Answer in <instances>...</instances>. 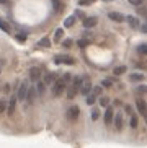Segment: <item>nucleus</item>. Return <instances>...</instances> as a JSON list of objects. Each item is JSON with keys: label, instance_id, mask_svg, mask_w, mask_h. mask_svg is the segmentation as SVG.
Listing matches in <instances>:
<instances>
[{"label": "nucleus", "instance_id": "2f4dec72", "mask_svg": "<svg viewBox=\"0 0 147 148\" xmlns=\"http://www.w3.org/2000/svg\"><path fill=\"white\" fill-rule=\"evenodd\" d=\"M7 103H8V101L5 99V98H3V99H0V114L7 111Z\"/></svg>", "mask_w": 147, "mask_h": 148}, {"label": "nucleus", "instance_id": "20e7f679", "mask_svg": "<svg viewBox=\"0 0 147 148\" xmlns=\"http://www.w3.org/2000/svg\"><path fill=\"white\" fill-rule=\"evenodd\" d=\"M36 98H38L36 88L35 86H28V90H26V96H25V101L28 103V104H33V103L36 101Z\"/></svg>", "mask_w": 147, "mask_h": 148}, {"label": "nucleus", "instance_id": "4be33fe9", "mask_svg": "<svg viewBox=\"0 0 147 148\" xmlns=\"http://www.w3.org/2000/svg\"><path fill=\"white\" fill-rule=\"evenodd\" d=\"M98 103H100L101 108H108V106H110V98H108V96H100Z\"/></svg>", "mask_w": 147, "mask_h": 148}, {"label": "nucleus", "instance_id": "a878e982", "mask_svg": "<svg viewBox=\"0 0 147 148\" xmlns=\"http://www.w3.org/2000/svg\"><path fill=\"white\" fill-rule=\"evenodd\" d=\"M52 2V7H54V10H56L57 13H61L62 12V3H61V0H51Z\"/></svg>", "mask_w": 147, "mask_h": 148}, {"label": "nucleus", "instance_id": "393cba45", "mask_svg": "<svg viewBox=\"0 0 147 148\" xmlns=\"http://www.w3.org/2000/svg\"><path fill=\"white\" fill-rule=\"evenodd\" d=\"M0 29L5 31V33H10V25L5 21L3 18H0Z\"/></svg>", "mask_w": 147, "mask_h": 148}, {"label": "nucleus", "instance_id": "bb28decb", "mask_svg": "<svg viewBox=\"0 0 147 148\" xmlns=\"http://www.w3.org/2000/svg\"><path fill=\"white\" fill-rule=\"evenodd\" d=\"M88 44H90V39H87V38H82V39L77 41V46H78L80 49H82V47H87Z\"/></svg>", "mask_w": 147, "mask_h": 148}, {"label": "nucleus", "instance_id": "b1692460", "mask_svg": "<svg viewBox=\"0 0 147 148\" xmlns=\"http://www.w3.org/2000/svg\"><path fill=\"white\" fill-rule=\"evenodd\" d=\"M137 124H139L137 116H136V114H131V119H129V127H131V129H136V127H137Z\"/></svg>", "mask_w": 147, "mask_h": 148}, {"label": "nucleus", "instance_id": "ddd939ff", "mask_svg": "<svg viewBox=\"0 0 147 148\" xmlns=\"http://www.w3.org/2000/svg\"><path fill=\"white\" fill-rule=\"evenodd\" d=\"M136 108H137V111H139V114H141V116H146L147 104H146V101H144V99H141V98H139V99L136 101Z\"/></svg>", "mask_w": 147, "mask_h": 148}, {"label": "nucleus", "instance_id": "412c9836", "mask_svg": "<svg viewBox=\"0 0 147 148\" xmlns=\"http://www.w3.org/2000/svg\"><path fill=\"white\" fill-rule=\"evenodd\" d=\"M38 46L39 47H44V49H49L51 47V41H49L48 38H43V39L38 41Z\"/></svg>", "mask_w": 147, "mask_h": 148}, {"label": "nucleus", "instance_id": "2eb2a0df", "mask_svg": "<svg viewBox=\"0 0 147 148\" xmlns=\"http://www.w3.org/2000/svg\"><path fill=\"white\" fill-rule=\"evenodd\" d=\"M56 78H57L56 73H52V72H51V73H46V75H44L43 82H44V85H46V86H51L52 83L56 82Z\"/></svg>", "mask_w": 147, "mask_h": 148}, {"label": "nucleus", "instance_id": "37998d69", "mask_svg": "<svg viewBox=\"0 0 147 148\" xmlns=\"http://www.w3.org/2000/svg\"><path fill=\"white\" fill-rule=\"evenodd\" d=\"M141 31H142V33H147V26H146V25H141Z\"/></svg>", "mask_w": 147, "mask_h": 148}, {"label": "nucleus", "instance_id": "58836bf2", "mask_svg": "<svg viewBox=\"0 0 147 148\" xmlns=\"http://www.w3.org/2000/svg\"><path fill=\"white\" fill-rule=\"evenodd\" d=\"M131 5H134V7H141V5L144 3V0H128Z\"/></svg>", "mask_w": 147, "mask_h": 148}, {"label": "nucleus", "instance_id": "4468645a", "mask_svg": "<svg viewBox=\"0 0 147 148\" xmlns=\"http://www.w3.org/2000/svg\"><path fill=\"white\" fill-rule=\"evenodd\" d=\"M124 20L129 23V26H131V28H139V26H141V21H139V18H137V16H132V15H129V16H126Z\"/></svg>", "mask_w": 147, "mask_h": 148}, {"label": "nucleus", "instance_id": "79ce46f5", "mask_svg": "<svg viewBox=\"0 0 147 148\" xmlns=\"http://www.w3.org/2000/svg\"><path fill=\"white\" fill-rule=\"evenodd\" d=\"M95 0H78V5H90V3H93Z\"/></svg>", "mask_w": 147, "mask_h": 148}, {"label": "nucleus", "instance_id": "a19ab883", "mask_svg": "<svg viewBox=\"0 0 147 148\" xmlns=\"http://www.w3.org/2000/svg\"><path fill=\"white\" fill-rule=\"evenodd\" d=\"M124 112H126V114H129V116H131V114H134V112H132V106H129V104L124 106Z\"/></svg>", "mask_w": 147, "mask_h": 148}, {"label": "nucleus", "instance_id": "f704fd0d", "mask_svg": "<svg viewBox=\"0 0 147 148\" xmlns=\"http://www.w3.org/2000/svg\"><path fill=\"white\" fill-rule=\"evenodd\" d=\"M72 44H74L72 39H64V41H62V47L69 49V47H72Z\"/></svg>", "mask_w": 147, "mask_h": 148}, {"label": "nucleus", "instance_id": "f3484780", "mask_svg": "<svg viewBox=\"0 0 147 148\" xmlns=\"http://www.w3.org/2000/svg\"><path fill=\"white\" fill-rule=\"evenodd\" d=\"M36 93H38V96H43L44 91H46V85H44L43 80H38V85H36Z\"/></svg>", "mask_w": 147, "mask_h": 148}, {"label": "nucleus", "instance_id": "4c0bfd02", "mask_svg": "<svg viewBox=\"0 0 147 148\" xmlns=\"http://www.w3.org/2000/svg\"><path fill=\"white\" fill-rule=\"evenodd\" d=\"M15 38H17L18 41H21V42H23V41L26 39V31H25V33H17V34H15Z\"/></svg>", "mask_w": 147, "mask_h": 148}, {"label": "nucleus", "instance_id": "e433bc0d", "mask_svg": "<svg viewBox=\"0 0 147 148\" xmlns=\"http://www.w3.org/2000/svg\"><path fill=\"white\" fill-rule=\"evenodd\" d=\"M98 117H100V111L93 108V109H92V121H96Z\"/></svg>", "mask_w": 147, "mask_h": 148}, {"label": "nucleus", "instance_id": "c03bdc74", "mask_svg": "<svg viewBox=\"0 0 147 148\" xmlns=\"http://www.w3.org/2000/svg\"><path fill=\"white\" fill-rule=\"evenodd\" d=\"M83 38H90V33H88V29H87V31H83Z\"/></svg>", "mask_w": 147, "mask_h": 148}, {"label": "nucleus", "instance_id": "9b49d317", "mask_svg": "<svg viewBox=\"0 0 147 148\" xmlns=\"http://www.w3.org/2000/svg\"><path fill=\"white\" fill-rule=\"evenodd\" d=\"M108 18H110V20H113V21H116V23H123L126 16L123 13H119V12H110Z\"/></svg>", "mask_w": 147, "mask_h": 148}, {"label": "nucleus", "instance_id": "a211bd4d", "mask_svg": "<svg viewBox=\"0 0 147 148\" xmlns=\"http://www.w3.org/2000/svg\"><path fill=\"white\" fill-rule=\"evenodd\" d=\"M129 82H134V83L144 82V75L142 73H131L129 75Z\"/></svg>", "mask_w": 147, "mask_h": 148}, {"label": "nucleus", "instance_id": "6ab92c4d", "mask_svg": "<svg viewBox=\"0 0 147 148\" xmlns=\"http://www.w3.org/2000/svg\"><path fill=\"white\" fill-rule=\"evenodd\" d=\"M65 93H67V98H69V99H74V98H75V96H77V90H75V88H72L69 85V86L65 88Z\"/></svg>", "mask_w": 147, "mask_h": 148}, {"label": "nucleus", "instance_id": "72a5a7b5", "mask_svg": "<svg viewBox=\"0 0 147 148\" xmlns=\"http://www.w3.org/2000/svg\"><path fill=\"white\" fill-rule=\"evenodd\" d=\"M136 91H137L139 95H144V93H147V86L146 85H139V86L136 88Z\"/></svg>", "mask_w": 147, "mask_h": 148}, {"label": "nucleus", "instance_id": "cd10ccee", "mask_svg": "<svg viewBox=\"0 0 147 148\" xmlns=\"http://www.w3.org/2000/svg\"><path fill=\"white\" fill-rule=\"evenodd\" d=\"M95 101H96V96L92 93V95H87V104L88 106H93L95 104Z\"/></svg>", "mask_w": 147, "mask_h": 148}, {"label": "nucleus", "instance_id": "c85d7f7f", "mask_svg": "<svg viewBox=\"0 0 147 148\" xmlns=\"http://www.w3.org/2000/svg\"><path fill=\"white\" fill-rule=\"evenodd\" d=\"M114 75H123L126 72V65H118V67H114Z\"/></svg>", "mask_w": 147, "mask_h": 148}, {"label": "nucleus", "instance_id": "7ed1b4c3", "mask_svg": "<svg viewBox=\"0 0 147 148\" xmlns=\"http://www.w3.org/2000/svg\"><path fill=\"white\" fill-rule=\"evenodd\" d=\"M28 82H21V85H18L17 91H15V98L17 101H25V96H26V90H28Z\"/></svg>", "mask_w": 147, "mask_h": 148}, {"label": "nucleus", "instance_id": "ea45409f", "mask_svg": "<svg viewBox=\"0 0 147 148\" xmlns=\"http://www.w3.org/2000/svg\"><path fill=\"white\" fill-rule=\"evenodd\" d=\"M74 16H75V18H82V20H83V18H85V15H83V12H82V10H75V15H74Z\"/></svg>", "mask_w": 147, "mask_h": 148}, {"label": "nucleus", "instance_id": "aec40b11", "mask_svg": "<svg viewBox=\"0 0 147 148\" xmlns=\"http://www.w3.org/2000/svg\"><path fill=\"white\" fill-rule=\"evenodd\" d=\"M74 25H75V16H74V15H70V16H67L64 20V26L65 28H72Z\"/></svg>", "mask_w": 147, "mask_h": 148}, {"label": "nucleus", "instance_id": "423d86ee", "mask_svg": "<svg viewBox=\"0 0 147 148\" xmlns=\"http://www.w3.org/2000/svg\"><path fill=\"white\" fill-rule=\"evenodd\" d=\"M78 114H80V109H78V106H70V108L67 109L65 116H67V119H69V121H75V119L78 117Z\"/></svg>", "mask_w": 147, "mask_h": 148}, {"label": "nucleus", "instance_id": "1a4fd4ad", "mask_svg": "<svg viewBox=\"0 0 147 148\" xmlns=\"http://www.w3.org/2000/svg\"><path fill=\"white\" fill-rule=\"evenodd\" d=\"M96 23H98V18H96V16H87V18H83V28H85V29H90V28L96 26Z\"/></svg>", "mask_w": 147, "mask_h": 148}, {"label": "nucleus", "instance_id": "c9c22d12", "mask_svg": "<svg viewBox=\"0 0 147 148\" xmlns=\"http://www.w3.org/2000/svg\"><path fill=\"white\" fill-rule=\"evenodd\" d=\"M113 83H111V80L110 78H105V80H101V88H110Z\"/></svg>", "mask_w": 147, "mask_h": 148}, {"label": "nucleus", "instance_id": "6e6552de", "mask_svg": "<svg viewBox=\"0 0 147 148\" xmlns=\"http://www.w3.org/2000/svg\"><path fill=\"white\" fill-rule=\"evenodd\" d=\"M54 62L56 64H67V65H74L75 64V60L69 56H56L54 57Z\"/></svg>", "mask_w": 147, "mask_h": 148}, {"label": "nucleus", "instance_id": "7c9ffc66", "mask_svg": "<svg viewBox=\"0 0 147 148\" xmlns=\"http://www.w3.org/2000/svg\"><path fill=\"white\" fill-rule=\"evenodd\" d=\"M137 52L144 56V54L147 52V44H144V42H142V44H139V46H137Z\"/></svg>", "mask_w": 147, "mask_h": 148}, {"label": "nucleus", "instance_id": "f257e3e1", "mask_svg": "<svg viewBox=\"0 0 147 148\" xmlns=\"http://www.w3.org/2000/svg\"><path fill=\"white\" fill-rule=\"evenodd\" d=\"M65 88H67V85H65L61 78H56V82L51 85V95L54 96V98H59V96L65 91Z\"/></svg>", "mask_w": 147, "mask_h": 148}, {"label": "nucleus", "instance_id": "9d476101", "mask_svg": "<svg viewBox=\"0 0 147 148\" xmlns=\"http://www.w3.org/2000/svg\"><path fill=\"white\" fill-rule=\"evenodd\" d=\"M113 117H114V108L108 106V108H106V112H105V124H106V125L113 124Z\"/></svg>", "mask_w": 147, "mask_h": 148}, {"label": "nucleus", "instance_id": "f8f14e48", "mask_svg": "<svg viewBox=\"0 0 147 148\" xmlns=\"http://www.w3.org/2000/svg\"><path fill=\"white\" fill-rule=\"evenodd\" d=\"M113 124H114V127H116V130H121L123 127H124V121H123L121 114H114V117H113Z\"/></svg>", "mask_w": 147, "mask_h": 148}, {"label": "nucleus", "instance_id": "dca6fc26", "mask_svg": "<svg viewBox=\"0 0 147 148\" xmlns=\"http://www.w3.org/2000/svg\"><path fill=\"white\" fill-rule=\"evenodd\" d=\"M80 83H82V77L80 75H75V77H72V80H70V86L75 88L78 91V88H80Z\"/></svg>", "mask_w": 147, "mask_h": 148}, {"label": "nucleus", "instance_id": "f03ea898", "mask_svg": "<svg viewBox=\"0 0 147 148\" xmlns=\"http://www.w3.org/2000/svg\"><path fill=\"white\" fill-rule=\"evenodd\" d=\"M90 90H92V80H90V77H88V75H83L78 91L82 93L83 96H87V95H90Z\"/></svg>", "mask_w": 147, "mask_h": 148}, {"label": "nucleus", "instance_id": "473e14b6", "mask_svg": "<svg viewBox=\"0 0 147 148\" xmlns=\"http://www.w3.org/2000/svg\"><path fill=\"white\" fill-rule=\"evenodd\" d=\"M61 80L65 83V85H69V83H70V80H72V75H70V73H64V75L61 77Z\"/></svg>", "mask_w": 147, "mask_h": 148}, {"label": "nucleus", "instance_id": "5701e85b", "mask_svg": "<svg viewBox=\"0 0 147 148\" xmlns=\"http://www.w3.org/2000/svg\"><path fill=\"white\" fill-rule=\"evenodd\" d=\"M62 36H64V29H62V28H57L56 33H54V41H56V42H59V41L62 39Z\"/></svg>", "mask_w": 147, "mask_h": 148}, {"label": "nucleus", "instance_id": "a18cd8bd", "mask_svg": "<svg viewBox=\"0 0 147 148\" xmlns=\"http://www.w3.org/2000/svg\"><path fill=\"white\" fill-rule=\"evenodd\" d=\"M10 0H0V3H8Z\"/></svg>", "mask_w": 147, "mask_h": 148}, {"label": "nucleus", "instance_id": "0eeeda50", "mask_svg": "<svg viewBox=\"0 0 147 148\" xmlns=\"http://www.w3.org/2000/svg\"><path fill=\"white\" fill-rule=\"evenodd\" d=\"M28 75H30L31 82H38V80H41V77H43V72H41L38 67H33V69H30Z\"/></svg>", "mask_w": 147, "mask_h": 148}, {"label": "nucleus", "instance_id": "39448f33", "mask_svg": "<svg viewBox=\"0 0 147 148\" xmlns=\"http://www.w3.org/2000/svg\"><path fill=\"white\" fill-rule=\"evenodd\" d=\"M15 109H17V98H15V96H12V98L8 99V103H7V111H5V112H7V116H10V117H12L13 114H15Z\"/></svg>", "mask_w": 147, "mask_h": 148}, {"label": "nucleus", "instance_id": "c756f323", "mask_svg": "<svg viewBox=\"0 0 147 148\" xmlns=\"http://www.w3.org/2000/svg\"><path fill=\"white\" fill-rule=\"evenodd\" d=\"M90 91L93 93L95 96H101V91H103V88H101V86H93V88L90 90Z\"/></svg>", "mask_w": 147, "mask_h": 148}]
</instances>
